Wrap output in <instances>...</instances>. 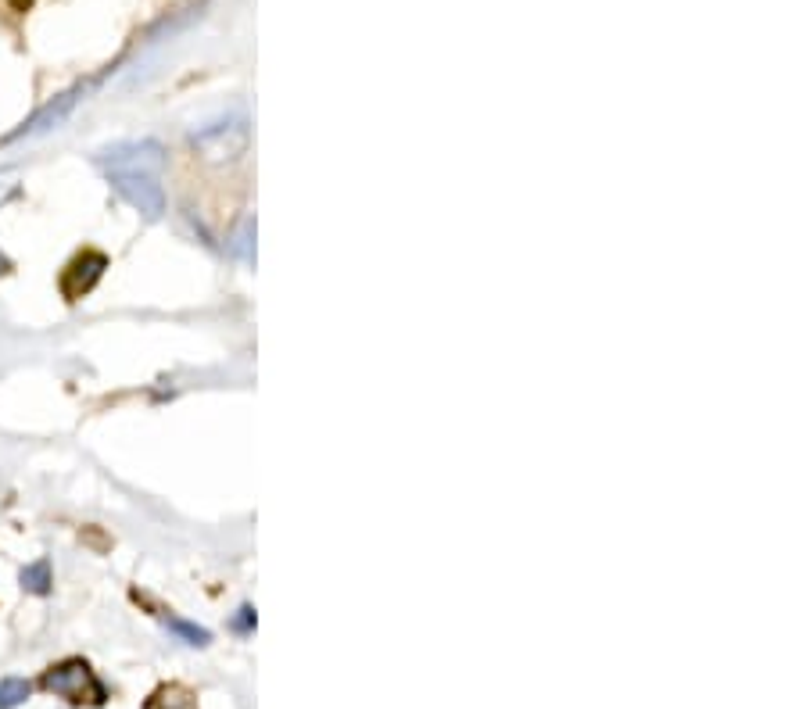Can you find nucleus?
<instances>
[{
    "mask_svg": "<svg viewBox=\"0 0 806 709\" xmlns=\"http://www.w3.org/2000/svg\"><path fill=\"white\" fill-rule=\"evenodd\" d=\"M22 588L29 591V595H51V584H54V577H51V563L47 559H36V563H29L26 570H22Z\"/></svg>",
    "mask_w": 806,
    "mask_h": 709,
    "instance_id": "5",
    "label": "nucleus"
},
{
    "mask_svg": "<svg viewBox=\"0 0 806 709\" xmlns=\"http://www.w3.org/2000/svg\"><path fill=\"white\" fill-rule=\"evenodd\" d=\"M104 269H108V258L101 251H79L61 273V294L69 301H79L83 294L94 291V283L104 276Z\"/></svg>",
    "mask_w": 806,
    "mask_h": 709,
    "instance_id": "3",
    "label": "nucleus"
},
{
    "mask_svg": "<svg viewBox=\"0 0 806 709\" xmlns=\"http://www.w3.org/2000/svg\"><path fill=\"white\" fill-rule=\"evenodd\" d=\"M162 147L155 140H144V144H126V147H115V151H104L101 154V165L108 172H151L158 176L162 169Z\"/></svg>",
    "mask_w": 806,
    "mask_h": 709,
    "instance_id": "4",
    "label": "nucleus"
},
{
    "mask_svg": "<svg viewBox=\"0 0 806 709\" xmlns=\"http://www.w3.org/2000/svg\"><path fill=\"white\" fill-rule=\"evenodd\" d=\"M251 624H255V613H251V609H241V616H237V631H251Z\"/></svg>",
    "mask_w": 806,
    "mask_h": 709,
    "instance_id": "8",
    "label": "nucleus"
},
{
    "mask_svg": "<svg viewBox=\"0 0 806 709\" xmlns=\"http://www.w3.org/2000/svg\"><path fill=\"white\" fill-rule=\"evenodd\" d=\"M108 183H112L137 212H144L147 219H158V215L165 212L162 183H158V176H151V172H108Z\"/></svg>",
    "mask_w": 806,
    "mask_h": 709,
    "instance_id": "2",
    "label": "nucleus"
},
{
    "mask_svg": "<svg viewBox=\"0 0 806 709\" xmlns=\"http://www.w3.org/2000/svg\"><path fill=\"white\" fill-rule=\"evenodd\" d=\"M0 273H8V258L0 255Z\"/></svg>",
    "mask_w": 806,
    "mask_h": 709,
    "instance_id": "9",
    "label": "nucleus"
},
{
    "mask_svg": "<svg viewBox=\"0 0 806 709\" xmlns=\"http://www.w3.org/2000/svg\"><path fill=\"white\" fill-rule=\"evenodd\" d=\"M40 688L43 692L58 695L65 702H76V706H101L108 699V688L101 684V677L90 670V663L83 659H65L58 667H51L47 674L40 677Z\"/></svg>",
    "mask_w": 806,
    "mask_h": 709,
    "instance_id": "1",
    "label": "nucleus"
},
{
    "mask_svg": "<svg viewBox=\"0 0 806 709\" xmlns=\"http://www.w3.org/2000/svg\"><path fill=\"white\" fill-rule=\"evenodd\" d=\"M165 624H169V631H172V634H180V638L187 641V645H208V641H212V634H208L205 627L187 624V620H176V616H169Z\"/></svg>",
    "mask_w": 806,
    "mask_h": 709,
    "instance_id": "7",
    "label": "nucleus"
},
{
    "mask_svg": "<svg viewBox=\"0 0 806 709\" xmlns=\"http://www.w3.org/2000/svg\"><path fill=\"white\" fill-rule=\"evenodd\" d=\"M29 692H33V684H29L26 677H4V681H0V709L22 706V702L29 699Z\"/></svg>",
    "mask_w": 806,
    "mask_h": 709,
    "instance_id": "6",
    "label": "nucleus"
}]
</instances>
